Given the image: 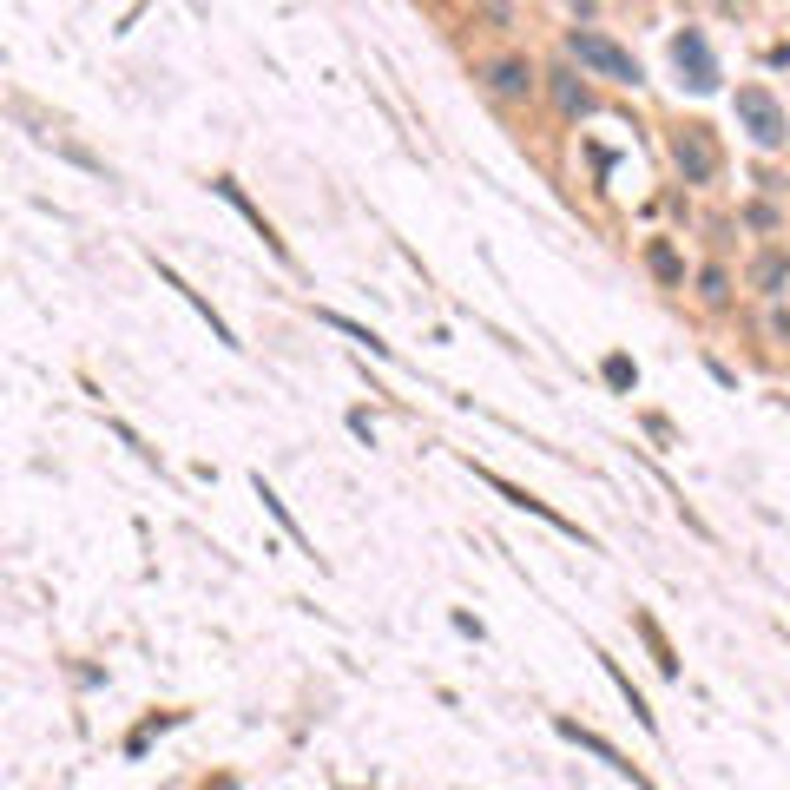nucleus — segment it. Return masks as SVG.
I'll return each mask as SVG.
<instances>
[{"label":"nucleus","instance_id":"10","mask_svg":"<svg viewBox=\"0 0 790 790\" xmlns=\"http://www.w3.org/2000/svg\"><path fill=\"white\" fill-rule=\"evenodd\" d=\"M646 264H652V277H659V284H679V277H685V264H679V251H672V244H646Z\"/></svg>","mask_w":790,"mask_h":790},{"label":"nucleus","instance_id":"13","mask_svg":"<svg viewBox=\"0 0 790 790\" xmlns=\"http://www.w3.org/2000/svg\"><path fill=\"white\" fill-rule=\"evenodd\" d=\"M771 336H784V343H790V316H771Z\"/></svg>","mask_w":790,"mask_h":790},{"label":"nucleus","instance_id":"3","mask_svg":"<svg viewBox=\"0 0 790 790\" xmlns=\"http://www.w3.org/2000/svg\"><path fill=\"white\" fill-rule=\"evenodd\" d=\"M672 165L685 172V185H711L725 158H718V145H711L705 126H679V132H672Z\"/></svg>","mask_w":790,"mask_h":790},{"label":"nucleus","instance_id":"6","mask_svg":"<svg viewBox=\"0 0 790 790\" xmlns=\"http://www.w3.org/2000/svg\"><path fill=\"white\" fill-rule=\"evenodd\" d=\"M547 93H553V106L567 112V119H593V112H600V93H593L573 66H553V73H547Z\"/></svg>","mask_w":790,"mask_h":790},{"label":"nucleus","instance_id":"2","mask_svg":"<svg viewBox=\"0 0 790 790\" xmlns=\"http://www.w3.org/2000/svg\"><path fill=\"white\" fill-rule=\"evenodd\" d=\"M738 126L751 132V145H764V152H777V145L790 139V119H784V106L771 99V86H738Z\"/></svg>","mask_w":790,"mask_h":790},{"label":"nucleus","instance_id":"8","mask_svg":"<svg viewBox=\"0 0 790 790\" xmlns=\"http://www.w3.org/2000/svg\"><path fill=\"white\" fill-rule=\"evenodd\" d=\"M211 191H218L224 205H237V211H244V218H251V231H257V237H264V244H270V251H277V257H290V251H284V237L270 231V224H264V211H257V205H251V198H244V191H237V185H231V178H218V185H211Z\"/></svg>","mask_w":790,"mask_h":790},{"label":"nucleus","instance_id":"1","mask_svg":"<svg viewBox=\"0 0 790 790\" xmlns=\"http://www.w3.org/2000/svg\"><path fill=\"white\" fill-rule=\"evenodd\" d=\"M567 53L573 60L586 66V73H600V79H619V86H639V60H632L626 47H613V40H606V33H593V27H573L567 33Z\"/></svg>","mask_w":790,"mask_h":790},{"label":"nucleus","instance_id":"5","mask_svg":"<svg viewBox=\"0 0 790 790\" xmlns=\"http://www.w3.org/2000/svg\"><path fill=\"white\" fill-rule=\"evenodd\" d=\"M672 60H679V73H685L692 93H711V86H718V60H711V47H705L698 27H685L679 40H672Z\"/></svg>","mask_w":790,"mask_h":790},{"label":"nucleus","instance_id":"12","mask_svg":"<svg viewBox=\"0 0 790 790\" xmlns=\"http://www.w3.org/2000/svg\"><path fill=\"white\" fill-rule=\"evenodd\" d=\"M606 382H613V389H626V382H632V363H626V356H606Z\"/></svg>","mask_w":790,"mask_h":790},{"label":"nucleus","instance_id":"11","mask_svg":"<svg viewBox=\"0 0 790 790\" xmlns=\"http://www.w3.org/2000/svg\"><path fill=\"white\" fill-rule=\"evenodd\" d=\"M698 297H705L711 310H725V303H731V277H725V270H718V264H711L705 277H698Z\"/></svg>","mask_w":790,"mask_h":790},{"label":"nucleus","instance_id":"9","mask_svg":"<svg viewBox=\"0 0 790 790\" xmlns=\"http://www.w3.org/2000/svg\"><path fill=\"white\" fill-rule=\"evenodd\" d=\"M790 284V257L784 251H764L758 264H751V290H764V297H784Z\"/></svg>","mask_w":790,"mask_h":790},{"label":"nucleus","instance_id":"4","mask_svg":"<svg viewBox=\"0 0 790 790\" xmlns=\"http://www.w3.org/2000/svg\"><path fill=\"white\" fill-rule=\"evenodd\" d=\"M481 79H488V93H494V99H507V106H521V99H534V86H540L534 60H521V53L481 60Z\"/></svg>","mask_w":790,"mask_h":790},{"label":"nucleus","instance_id":"7","mask_svg":"<svg viewBox=\"0 0 790 790\" xmlns=\"http://www.w3.org/2000/svg\"><path fill=\"white\" fill-rule=\"evenodd\" d=\"M560 738H573V744H580V751H593V758H600V764H613L619 777H632V784H639V790H652L646 777H639V771H632V764H626V758H619V751H613V744L600 738V731H586V725H573V718H560Z\"/></svg>","mask_w":790,"mask_h":790}]
</instances>
